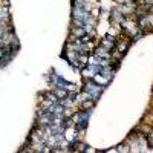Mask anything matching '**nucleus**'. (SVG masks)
Instances as JSON below:
<instances>
[{
	"mask_svg": "<svg viewBox=\"0 0 153 153\" xmlns=\"http://www.w3.org/2000/svg\"><path fill=\"white\" fill-rule=\"evenodd\" d=\"M84 91L89 94V97H91L94 101H97L98 97H100V94L103 92V86L95 83V81H87L86 86H84Z\"/></svg>",
	"mask_w": 153,
	"mask_h": 153,
	"instance_id": "nucleus-1",
	"label": "nucleus"
},
{
	"mask_svg": "<svg viewBox=\"0 0 153 153\" xmlns=\"http://www.w3.org/2000/svg\"><path fill=\"white\" fill-rule=\"evenodd\" d=\"M101 46H103L104 49H107V51H112L115 48V38L110 37V35H106L104 40H101Z\"/></svg>",
	"mask_w": 153,
	"mask_h": 153,
	"instance_id": "nucleus-2",
	"label": "nucleus"
},
{
	"mask_svg": "<svg viewBox=\"0 0 153 153\" xmlns=\"http://www.w3.org/2000/svg\"><path fill=\"white\" fill-rule=\"evenodd\" d=\"M0 20H9V12H8V6L0 5Z\"/></svg>",
	"mask_w": 153,
	"mask_h": 153,
	"instance_id": "nucleus-3",
	"label": "nucleus"
},
{
	"mask_svg": "<svg viewBox=\"0 0 153 153\" xmlns=\"http://www.w3.org/2000/svg\"><path fill=\"white\" fill-rule=\"evenodd\" d=\"M127 48H129V43L124 42V40H121V42H118V43H117V49L120 51L121 54H124V52H126Z\"/></svg>",
	"mask_w": 153,
	"mask_h": 153,
	"instance_id": "nucleus-4",
	"label": "nucleus"
},
{
	"mask_svg": "<svg viewBox=\"0 0 153 153\" xmlns=\"http://www.w3.org/2000/svg\"><path fill=\"white\" fill-rule=\"evenodd\" d=\"M94 104H95V101H94V100H91V98L81 101V107H83V109H92V107H94Z\"/></svg>",
	"mask_w": 153,
	"mask_h": 153,
	"instance_id": "nucleus-5",
	"label": "nucleus"
},
{
	"mask_svg": "<svg viewBox=\"0 0 153 153\" xmlns=\"http://www.w3.org/2000/svg\"><path fill=\"white\" fill-rule=\"evenodd\" d=\"M117 150H118V152H129L130 149H129V146H126V147H124V146H120Z\"/></svg>",
	"mask_w": 153,
	"mask_h": 153,
	"instance_id": "nucleus-6",
	"label": "nucleus"
}]
</instances>
